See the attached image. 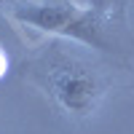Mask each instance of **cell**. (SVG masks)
I'll return each instance as SVG.
<instances>
[{
    "instance_id": "obj_1",
    "label": "cell",
    "mask_w": 134,
    "mask_h": 134,
    "mask_svg": "<svg viewBox=\"0 0 134 134\" xmlns=\"http://www.w3.org/2000/svg\"><path fill=\"white\" fill-rule=\"evenodd\" d=\"M35 81L57 102L62 113L72 118H88L97 113L105 97V81L91 64L59 51L46 54L35 62Z\"/></svg>"
},
{
    "instance_id": "obj_2",
    "label": "cell",
    "mask_w": 134,
    "mask_h": 134,
    "mask_svg": "<svg viewBox=\"0 0 134 134\" xmlns=\"http://www.w3.org/2000/svg\"><path fill=\"white\" fill-rule=\"evenodd\" d=\"M19 24H27L38 32H46L54 38H70L75 43L91 48L110 51L107 40V14L99 5H75V3H32L19 0L11 8Z\"/></svg>"
},
{
    "instance_id": "obj_3",
    "label": "cell",
    "mask_w": 134,
    "mask_h": 134,
    "mask_svg": "<svg viewBox=\"0 0 134 134\" xmlns=\"http://www.w3.org/2000/svg\"><path fill=\"white\" fill-rule=\"evenodd\" d=\"M5 70H8V57H5L3 51H0V78L5 75Z\"/></svg>"
},
{
    "instance_id": "obj_4",
    "label": "cell",
    "mask_w": 134,
    "mask_h": 134,
    "mask_svg": "<svg viewBox=\"0 0 134 134\" xmlns=\"http://www.w3.org/2000/svg\"><path fill=\"white\" fill-rule=\"evenodd\" d=\"M0 3H3V0H0Z\"/></svg>"
}]
</instances>
